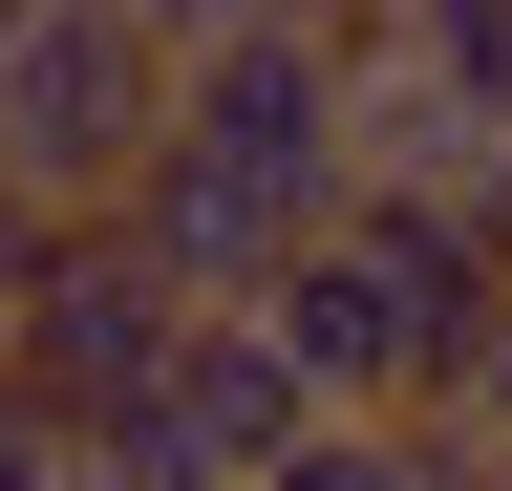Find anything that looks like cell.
Returning a JSON list of instances; mask_svg holds the SVG:
<instances>
[{"label":"cell","instance_id":"11","mask_svg":"<svg viewBox=\"0 0 512 491\" xmlns=\"http://www.w3.org/2000/svg\"><path fill=\"white\" fill-rule=\"evenodd\" d=\"M43 235H64V214H22V193H0V321H22V278H43Z\"/></svg>","mask_w":512,"mask_h":491},{"label":"cell","instance_id":"4","mask_svg":"<svg viewBox=\"0 0 512 491\" xmlns=\"http://www.w3.org/2000/svg\"><path fill=\"white\" fill-rule=\"evenodd\" d=\"M299 427H320V406H299V363L256 342L235 299H192V342L150 363V406H128V427H86V449H128V470H171V491H256V470L299 449Z\"/></svg>","mask_w":512,"mask_h":491},{"label":"cell","instance_id":"2","mask_svg":"<svg viewBox=\"0 0 512 491\" xmlns=\"http://www.w3.org/2000/svg\"><path fill=\"white\" fill-rule=\"evenodd\" d=\"M150 129H171V43L128 0H0V193L22 214H107Z\"/></svg>","mask_w":512,"mask_h":491},{"label":"cell","instance_id":"3","mask_svg":"<svg viewBox=\"0 0 512 491\" xmlns=\"http://www.w3.org/2000/svg\"><path fill=\"white\" fill-rule=\"evenodd\" d=\"M171 342H192V299L128 257L107 214H64V235H43V278H22V321H0V385H22L64 449H86V427L150 406V363H171Z\"/></svg>","mask_w":512,"mask_h":491},{"label":"cell","instance_id":"9","mask_svg":"<svg viewBox=\"0 0 512 491\" xmlns=\"http://www.w3.org/2000/svg\"><path fill=\"white\" fill-rule=\"evenodd\" d=\"M43 470H64V427H43L22 385H0V491H43Z\"/></svg>","mask_w":512,"mask_h":491},{"label":"cell","instance_id":"13","mask_svg":"<svg viewBox=\"0 0 512 491\" xmlns=\"http://www.w3.org/2000/svg\"><path fill=\"white\" fill-rule=\"evenodd\" d=\"M278 22H363V0H278Z\"/></svg>","mask_w":512,"mask_h":491},{"label":"cell","instance_id":"8","mask_svg":"<svg viewBox=\"0 0 512 491\" xmlns=\"http://www.w3.org/2000/svg\"><path fill=\"white\" fill-rule=\"evenodd\" d=\"M448 406H470V427H491V470H512V321L470 342V385H448Z\"/></svg>","mask_w":512,"mask_h":491},{"label":"cell","instance_id":"1","mask_svg":"<svg viewBox=\"0 0 512 491\" xmlns=\"http://www.w3.org/2000/svg\"><path fill=\"white\" fill-rule=\"evenodd\" d=\"M171 150H214L278 235H320V214L363 193V43H342V22H278V0L214 22V43L171 65Z\"/></svg>","mask_w":512,"mask_h":491},{"label":"cell","instance_id":"6","mask_svg":"<svg viewBox=\"0 0 512 491\" xmlns=\"http://www.w3.org/2000/svg\"><path fill=\"white\" fill-rule=\"evenodd\" d=\"M363 43H406L470 129H512V0H363Z\"/></svg>","mask_w":512,"mask_h":491},{"label":"cell","instance_id":"5","mask_svg":"<svg viewBox=\"0 0 512 491\" xmlns=\"http://www.w3.org/2000/svg\"><path fill=\"white\" fill-rule=\"evenodd\" d=\"M235 321H256V342L299 363V406H427V321H406V278H384V257H363L342 214H320L299 257H278V278L235 299Z\"/></svg>","mask_w":512,"mask_h":491},{"label":"cell","instance_id":"7","mask_svg":"<svg viewBox=\"0 0 512 491\" xmlns=\"http://www.w3.org/2000/svg\"><path fill=\"white\" fill-rule=\"evenodd\" d=\"M448 193H470V235H491V278H512V129H491L470 171H448Z\"/></svg>","mask_w":512,"mask_h":491},{"label":"cell","instance_id":"10","mask_svg":"<svg viewBox=\"0 0 512 491\" xmlns=\"http://www.w3.org/2000/svg\"><path fill=\"white\" fill-rule=\"evenodd\" d=\"M128 22H150L171 65H192V43H214V22H256V0H128Z\"/></svg>","mask_w":512,"mask_h":491},{"label":"cell","instance_id":"12","mask_svg":"<svg viewBox=\"0 0 512 491\" xmlns=\"http://www.w3.org/2000/svg\"><path fill=\"white\" fill-rule=\"evenodd\" d=\"M43 491H171V470H128V449H64V470H43Z\"/></svg>","mask_w":512,"mask_h":491}]
</instances>
